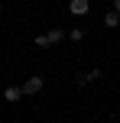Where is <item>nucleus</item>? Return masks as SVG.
<instances>
[{"mask_svg": "<svg viewBox=\"0 0 120 123\" xmlns=\"http://www.w3.org/2000/svg\"><path fill=\"white\" fill-rule=\"evenodd\" d=\"M39 91H42V78H39V74L26 78V84H23V94H39Z\"/></svg>", "mask_w": 120, "mask_h": 123, "instance_id": "1", "label": "nucleus"}, {"mask_svg": "<svg viewBox=\"0 0 120 123\" xmlns=\"http://www.w3.org/2000/svg\"><path fill=\"white\" fill-rule=\"evenodd\" d=\"M68 10L75 13V16H84V13L91 10V3H88V0H68Z\"/></svg>", "mask_w": 120, "mask_h": 123, "instance_id": "2", "label": "nucleus"}, {"mask_svg": "<svg viewBox=\"0 0 120 123\" xmlns=\"http://www.w3.org/2000/svg\"><path fill=\"white\" fill-rule=\"evenodd\" d=\"M19 97H26V94H23V87H16V84H10V87L3 91V100H10V104H16Z\"/></svg>", "mask_w": 120, "mask_h": 123, "instance_id": "3", "label": "nucleus"}, {"mask_svg": "<svg viewBox=\"0 0 120 123\" xmlns=\"http://www.w3.org/2000/svg\"><path fill=\"white\" fill-rule=\"evenodd\" d=\"M94 78H101V71H97V68H94V71H88V74H81V78H78V87L91 84V81H94Z\"/></svg>", "mask_w": 120, "mask_h": 123, "instance_id": "4", "label": "nucleus"}, {"mask_svg": "<svg viewBox=\"0 0 120 123\" xmlns=\"http://www.w3.org/2000/svg\"><path fill=\"white\" fill-rule=\"evenodd\" d=\"M104 26H110V29H114V26H120V13H117V10H110L107 16H104Z\"/></svg>", "mask_w": 120, "mask_h": 123, "instance_id": "5", "label": "nucleus"}, {"mask_svg": "<svg viewBox=\"0 0 120 123\" xmlns=\"http://www.w3.org/2000/svg\"><path fill=\"white\" fill-rule=\"evenodd\" d=\"M49 39H52V45H55V42H62V39H65V32H62V29H52Z\"/></svg>", "mask_w": 120, "mask_h": 123, "instance_id": "6", "label": "nucleus"}, {"mask_svg": "<svg viewBox=\"0 0 120 123\" xmlns=\"http://www.w3.org/2000/svg\"><path fill=\"white\" fill-rule=\"evenodd\" d=\"M36 45H39V49H49L52 39H49V36H36Z\"/></svg>", "mask_w": 120, "mask_h": 123, "instance_id": "7", "label": "nucleus"}, {"mask_svg": "<svg viewBox=\"0 0 120 123\" xmlns=\"http://www.w3.org/2000/svg\"><path fill=\"white\" fill-rule=\"evenodd\" d=\"M68 39H71V42H81L84 32H81V29H71V32H68Z\"/></svg>", "mask_w": 120, "mask_h": 123, "instance_id": "8", "label": "nucleus"}, {"mask_svg": "<svg viewBox=\"0 0 120 123\" xmlns=\"http://www.w3.org/2000/svg\"><path fill=\"white\" fill-rule=\"evenodd\" d=\"M114 10H117V13H120V0H114Z\"/></svg>", "mask_w": 120, "mask_h": 123, "instance_id": "9", "label": "nucleus"}]
</instances>
